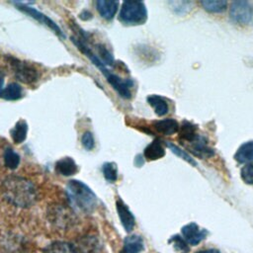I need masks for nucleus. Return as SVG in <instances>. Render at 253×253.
<instances>
[{"instance_id": "1", "label": "nucleus", "mask_w": 253, "mask_h": 253, "mask_svg": "<svg viewBox=\"0 0 253 253\" xmlns=\"http://www.w3.org/2000/svg\"><path fill=\"white\" fill-rule=\"evenodd\" d=\"M2 194L9 204L22 209L34 206L39 199L36 185L31 180L16 175H11L4 179Z\"/></svg>"}, {"instance_id": "2", "label": "nucleus", "mask_w": 253, "mask_h": 253, "mask_svg": "<svg viewBox=\"0 0 253 253\" xmlns=\"http://www.w3.org/2000/svg\"><path fill=\"white\" fill-rule=\"evenodd\" d=\"M65 193L69 206L75 211L90 213L97 206L95 193L79 180H70L66 185Z\"/></svg>"}, {"instance_id": "3", "label": "nucleus", "mask_w": 253, "mask_h": 253, "mask_svg": "<svg viewBox=\"0 0 253 253\" xmlns=\"http://www.w3.org/2000/svg\"><path fill=\"white\" fill-rule=\"evenodd\" d=\"M119 19L126 25H141L147 19V10L142 1H125L122 4Z\"/></svg>"}, {"instance_id": "4", "label": "nucleus", "mask_w": 253, "mask_h": 253, "mask_svg": "<svg viewBox=\"0 0 253 253\" xmlns=\"http://www.w3.org/2000/svg\"><path fill=\"white\" fill-rule=\"evenodd\" d=\"M6 61L8 62L14 76L19 81L26 84H33L39 80L40 73L38 69L29 62L12 55H6Z\"/></svg>"}, {"instance_id": "5", "label": "nucleus", "mask_w": 253, "mask_h": 253, "mask_svg": "<svg viewBox=\"0 0 253 253\" xmlns=\"http://www.w3.org/2000/svg\"><path fill=\"white\" fill-rule=\"evenodd\" d=\"M229 17L238 25H250L253 23V5L248 1H234L230 5Z\"/></svg>"}, {"instance_id": "6", "label": "nucleus", "mask_w": 253, "mask_h": 253, "mask_svg": "<svg viewBox=\"0 0 253 253\" xmlns=\"http://www.w3.org/2000/svg\"><path fill=\"white\" fill-rule=\"evenodd\" d=\"M14 5L16 6V8L20 11H22L23 13L29 15L30 17H32L33 19H35L36 21H38L39 23H41L42 25L47 27L48 29H50L53 33H55L58 37L65 39V35L63 34V32L61 31V29L59 28V26L53 21L51 20L49 17H47L46 15H44L42 12L37 10L34 7L28 6L25 3H21V2H14Z\"/></svg>"}, {"instance_id": "7", "label": "nucleus", "mask_w": 253, "mask_h": 253, "mask_svg": "<svg viewBox=\"0 0 253 253\" xmlns=\"http://www.w3.org/2000/svg\"><path fill=\"white\" fill-rule=\"evenodd\" d=\"M104 76L121 97L125 99H129L131 97L130 88L133 86V81L131 79H123L119 75L112 73L110 70H108Z\"/></svg>"}, {"instance_id": "8", "label": "nucleus", "mask_w": 253, "mask_h": 253, "mask_svg": "<svg viewBox=\"0 0 253 253\" xmlns=\"http://www.w3.org/2000/svg\"><path fill=\"white\" fill-rule=\"evenodd\" d=\"M182 234L188 244L197 245L207 236L208 231L201 229L197 223L190 222L182 227Z\"/></svg>"}, {"instance_id": "9", "label": "nucleus", "mask_w": 253, "mask_h": 253, "mask_svg": "<svg viewBox=\"0 0 253 253\" xmlns=\"http://www.w3.org/2000/svg\"><path fill=\"white\" fill-rule=\"evenodd\" d=\"M190 150L195 156L200 158H210L214 155L213 148L209 145L208 139L203 135H198L191 142Z\"/></svg>"}, {"instance_id": "10", "label": "nucleus", "mask_w": 253, "mask_h": 253, "mask_svg": "<svg viewBox=\"0 0 253 253\" xmlns=\"http://www.w3.org/2000/svg\"><path fill=\"white\" fill-rule=\"evenodd\" d=\"M116 209H117L120 220L122 222V225L127 232H130L133 229L135 224V219L132 212L121 199L117 200Z\"/></svg>"}, {"instance_id": "11", "label": "nucleus", "mask_w": 253, "mask_h": 253, "mask_svg": "<svg viewBox=\"0 0 253 253\" xmlns=\"http://www.w3.org/2000/svg\"><path fill=\"white\" fill-rule=\"evenodd\" d=\"M153 128L156 132L163 135H172L176 133L179 129V124L174 119H163L159 121H155L152 124Z\"/></svg>"}, {"instance_id": "12", "label": "nucleus", "mask_w": 253, "mask_h": 253, "mask_svg": "<svg viewBox=\"0 0 253 253\" xmlns=\"http://www.w3.org/2000/svg\"><path fill=\"white\" fill-rule=\"evenodd\" d=\"M54 169L62 176H72L78 172V166L71 157H63L57 160Z\"/></svg>"}, {"instance_id": "13", "label": "nucleus", "mask_w": 253, "mask_h": 253, "mask_svg": "<svg viewBox=\"0 0 253 253\" xmlns=\"http://www.w3.org/2000/svg\"><path fill=\"white\" fill-rule=\"evenodd\" d=\"M119 6L118 1H107V0H98L96 1V8L100 16L105 20H112L117 13Z\"/></svg>"}, {"instance_id": "14", "label": "nucleus", "mask_w": 253, "mask_h": 253, "mask_svg": "<svg viewBox=\"0 0 253 253\" xmlns=\"http://www.w3.org/2000/svg\"><path fill=\"white\" fill-rule=\"evenodd\" d=\"M143 240L139 235L131 234L125 238L121 253H139L143 250Z\"/></svg>"}, {"instance_id": "15", "label": "nucleus", "mask_w": 253, "mask_h": 253, "mask_svg": "<svg viewBox=\"0 0 253 253\" xmlns=\"http://www.w3.org/2000/svg\"><path fill=\"white\" fill-rule=\"evenodd\" d=\"M143 155L145 159L152 161L162 158L165 155V149L162 145L160 139L156 138L152 142H150L143 150Z\"/></svg>"}, {"instance_id": "16", "label": "nucleus", "mask_w": 253, "mask_h": 253, "mask_svg": "<svg viewBox=\"0 0 253 253\" xmlns=\"http://www.w3.org/2000/svg\"><path fill=\"white\" fill-rule=\"evenodd\" d=\"M178 134H179L180 140L187 141L189 143H191L199 135L197 133V126L192 123L186 122V121H184L181 124V126H179Z\"/></svg>"}, {"instance_id": "17", "label": "nucleus", "mask_w": 253, "mask_h": 253, "mask_svg": "<svg viewBox=\"0 0 253 253\" xmlns=\"http://www.w3.org/2000/svg\"><path fill=\"white\" fill-rule=\"evenodd\" d=\"M234 159L238 163H246L253 160V140L244 142L239 146L236 153L234 154Z\"/></svg>"}, {"instance_id": "18", "label": "nucleus", "mask_w": 253, "mask_h": 253, "mask_svg": "<svg viewBox=\"0 0 253 253\" xmlns=\"http://www.w3.org/2000/svg\"><path fill=\"white\" fill-rule=\"evenodd\" d=\"M147 102L153 108L155 114L159 117L166 115L169 111V106L167 101L159 95H149L147 97Z\"/></svg>"}, {"instance_id": "19", "label": "nucleus", "mask_w": 253, "mask_h": 253, "mask_svg": "<svg viewBox=\"0 0 253 253\" xmlns=\"http://www.w3.org/2000/svg\"><path fill=\"white\" fill-rule=\"evenodd\" d=\"M13 141L17 144L24 142L28 134V124L25 120L18 121L10 131Z\"/></svg>"}, {"instance_id": "20", "label": "nucleus", "mask_w": 253, "mask_h": 253, "mask_svg": "<svg viewBox=\"0 0 253 253\" xmlns=\"http://www.w3.org/2000/svg\"><path fill=\"white\" fill-rule=\"evenodd\" d=\"M23 96V88L17 82L9 83L2 92L1 97L7 101H16L21 99Z\"/></svg>"}, {"instance_id": "21", "label": "nucleus", "mask_w": 253, "mask_h": 253, "mask_svg": "<svg viewBox=\"0 0 253 253\" xmlns=\"http://www.w3.org/2000/svg\"><path fill=\"white\" fill-rule=\"evenodd\" d=\"M44 253H77L74 246L70 243L63 241H55L50 243Z\"/></svg>"}, {"instance_id": "22", "label": "nucleus", "mask_w": 253, "mask_h": 253, "mask_svg": "<svg viewBox=\"0 0 253 253\" xmlns=\"http://www.w3.org/2000/svg\"><path fill=\"white\" fill-rule=\"evenodd\" d=\"M3 160H4V164L7 168L14 170L19 166L21 157L11 147H7V148H5L4 153H3Z\"/></svg>"}, {"instance_id": "23", "label": "nucleus", "mask_w": 253, "mask_h": 253, "mask_svg": "<svg viewBox=\"0 0 253 253\" xmlns=\"http://www.w3.org/2000/svg\"><path fill=\"white\" fill-rule=\"evenodd\" d=\"M200 3L210 13H221L225 11L227 6V2L224 0H204Z\"/></svg>"}, {"instance_id": "24", "label": "nucleus", "mask_w": 253, "mask_h": 253, "mask_svg": "<svg viewBox=\"0 0 253 253\" xmlns=\"http://www.w3.org/2000/svg\"><path fill=\"white\" fill-rule=\"evenodd\" d=\"M73 246L77 253H93L96 251L98 243L93 237H85L80 242H78V245Z\"/></svg>"}, {"instance_id": "25", "label": "nucleus", "mask_w": 253, "mask_h": 253, "mask_svg": "<svg viewBox=\"0 0 253 253\" xmlns=\"http://www.w3.org/2000/svg\"><path fill=\"white\" fill-rule=\"evenodd\" d=\"M102 171H103V175L105 177V179L110 182V183H114L117 181L118 179V167L117 164L114 162H106L103 164L102 167Z\"/></svg>"}, {"instance_id": "26", "label": "nucleus", "mask_w": 253, "mask_h": 253, "mask_svg": "<svg viewBox=\"0 0 253 253\" xmlns=\"http://www.w3.org/2000/svg\"><path fill=\"white\" fill-rule=\"evenodd\" d=\"M165 144L167 145L168 148H170V150H171L176 156L182 158L183 160L187 161L188 163H190V164L193 165V166H197L196 160H195L191 155H189L185 150L181 149L180 147H178V146L175 145L174 143H172V142H170V141H167V140L165 141Z\"/></svg>"}, {"instance_id": "27", "label": "nucleus", "mask_w": 253, "mask_h": 253, "mask_svg": "<svg viewBox=\"0 0 253 253\" xmlns=\"http://www.w3.org/2000/svg\"><path fill=\"white\" fill-rule=\"evenodd\" d=\"M169 4L176 14H187L193 7V2L191 1H171Z\"/></svg>"}, {"instance_id": "28", "label": "nucleus", "mask_w": 253, "mask_h": 253, "mask_svg": "<svg viewBox=\"0 0 253 253\" xmlns=\"http://www.w3.org/2000/svg\"><path fill=\"white\" fill-rule=\"evenodd\" d=\"M97 50H98V57L105 65H113L115 62V59L112 55V53L107 49V47L103 44H97Z\"/></svg>"}, {"instance_id": "29", "label": "nucleus", "mask_w": 253, "mask_h": 253, "mask_svg": "<svg viewBox=\"0 0 253 253\" xmlns=\"http://www.w3.org/2000/svg\"><path fill=\"white\" fill-rule=\"evenodd\" d=\"M169 243H172L174 248L176 249V251L180 252V253H188L190 251L189 245L186 242V240L179 236V235H174L169 239Z\"/></svg>"}, {"instance_id": "30", "label": "nucleus", "mask_w": 253, "mask_h": 253, "mask_svg": "<svg viewBox=\"0 0 253 253\" xmlns=\"http://www.w3.org/2000/svg\"><path fill=\"white\" fill-rule=\"evenodd\" d=\"M241 179L248 185H253V162L243 166L240 172Z\"/></svg>"}, {"instance_id": "31", "label": "nucleus", "mask_w": 253, "mask_h": 253, "mask_svg": "<svg viewBox=\"0 0 253 253\" xmlns=\"http://www.w3.org/2000/svg\"><path fill=\"white\" fill-rule=\"evenodd\" d=\"M82 145L87 150H92L95 146V139L91 131H85L81 137Z\"/></svg>"}, {"instance_id": "32", "label": "nucleus", "mask_w": 253, "mask_h": 253, "mask_svg": "<svg viewBox=\"0 0 253 253\" xmlns=\"http://www.w3.org/2000/svg\"><path fill=\"white\" fill-rule=\"evenodd\" d=\"M58 210V211H59V213H63V221H61V218H54V219H52L54 222L56 221V224H61V225H64L66 222H67V211L63 208H59V209H57ZM60 217H62V214H60Z\"/></svg>"}, {"instance_id": "33", "label": "nucleus", "mask_w": 253, "mask_h": 253, "mask_svg": "<svg viewBox=\"0 0 253 253\" xmlns=\"http://www.w3.org/2000/svg\"><path fill=\"white\" fill-rule=\"evenodd\" d=\"M197 253H220V252L217 249H206V250L199 251Z\"/></svg>"}, {"instance_id": "34", "label": "nucleus", "mask_w": 253, "mask_h": 253, "mask_svg": "<svg viewBox=\"0 0 253 253\" xmlns=\"http://www.w3.org/2000/svg\"><path fill=\"white\" fill-rule=\"evenodd\" d=\"M140 158H141L140 155H138V156L135 158V162H134V163H135L136 166H141V165L143 164V161H142Z\"/></svg>"}, {"instance_id": "35", "label": "nucleus", "mask_w": 253, "mask_h": 253, "mask_svg": "<svg viewBox=\"0 0 253 253\" xmlns=\"http://www.w3.org/2000/svg\"><path fill=\"white\" fill-rule=\"evenodd\" d=\"M3 89H4V79H3V76H0V97L2 95Z\"/></svg>"}]
</instances>
